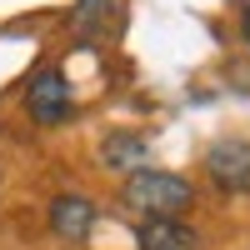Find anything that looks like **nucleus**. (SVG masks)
<instances>
[{"label":"nucleus","instance_id":"nucleus-1","mask_svg":"<svg viewBox=\"0 0 250 250\" xmlns=\"http://www.w3.org/2000/svg\"><path fill=\"white\" fill-rule=\"evenodd\" d=\"M120 200L130 205L140 220H180L195 205V185L170 175V170H150V165H145V170H130Z\"/></svg>","mask_w":250,"mask_h":250},{"label":"nucleus","instance_id":"nucleus-2","mask_svg":"<svg viewBox=\"0 0 250 250\" xmlns=\"http://www.w3.org/2000/svg\"><path fill=\"white\" fill-rule=\"evenodd\" d=\"M205 175L225 195H250V140H215L205 155Z\"/></svg>","mask_w":250,"mask_h":250},{"label":"nucleus","instance_id":"nucleus-3","mask_svg":"<svg viewBox=\"0 0 250 250\" xmlns=\"http://www.w3.org/2000/svg\"><path fill=\"white\" fill-rule=\"evenodd\" d=\"M70 105H75V90H70V80L60 75V70H40L30 80V90H25V110L40 120V125H60V120H70Z\"/></svg>","mask_w":250,"mask_h":250},{"label":"nucleus","instance_id":"nucleus-4","mask_svg":"<svg viewBox=\"0 0 250 250\" xmlns=\"http://www.w3.org/2000/svg\"><path fill=\"white\" fill-rule=\"evenodd\" d=\"M70 30L95 45V40H115L120 35V0H80L70 15Z\"/></svg>","mask_w":250,"mask_h":250},{"label":"nucleus","instance_id":"nucleus-5","mask_svg":"<svg viewBox=\"0 0 250 250\" xmlns=\"http://www.w3.org/2000/svg\"><path fill=\"white\" fill-rule=\"evenodd\" d=\"M50 225L60 240H85L90 225H95V200L85 195H55L50 200Z\"/></svg>","mask_w":250,"mask_h":250},{"label":"nucleus","instance_id":"nucleus-6","mask_svg":"<svg viewBox=\"0 0 250 250\" xmlns=\"http://www.w3.org/2000/svg\"><path fill=\"white\" fill-rule=\"evenodd\" d=\"M135 245L140 250H200V235L185 220H140Z\"/></svg>","mask_w":250,"mask_h":250},{"label":"nucleus","instance_id":"nucleus-7","mask_svg":"<svg viewBox=\"0 0 250 250\" xmlns=\"http://www.w3.org/2000/svg\"><path fill=\"white\" fill-rule=\"evenodd\" d=\"M100 155H105L110 170H145V140H140V135H130V130L110 135Z\"/></svg>","mask_w":250,"mask_h":250},{"label":"nucleus","instance_id":"nucleus-8","mask_svg":"<svg viewBox=\"0 0 250 250\" xmlns=\"http://www.w3.org/2000/svg\"><path fill=\"white\" fill-rule=\"evenodd\" d=\"M245 45H250V10H245Z\"/></svg>","mask_w":250,"mask_h":250}]
</instances>
